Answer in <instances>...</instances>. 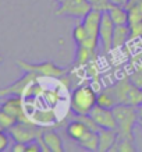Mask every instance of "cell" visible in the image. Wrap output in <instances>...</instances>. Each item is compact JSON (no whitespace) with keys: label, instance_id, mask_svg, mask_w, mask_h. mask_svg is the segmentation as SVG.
<instances>
[{"label":"cell","instance_id":"8","mask_svg":"<svg viewBox=\"0 0 142 152\" xmlns=\"http://www.w3.org/2000/svg\"><path fill=\"white\" fill-rule=\"evenodd\" d=\"M116 24L113 20L110 18L107 11H103L100 21V27H99V41L102 45V50L103 53H109L113 49V34H114Z\"/></svg>","mask_w":142,"mask_h":152},{"label":"cell","instance_id":"25","mask_svg":"<svg viewBox=\"0 0 142 152\" xmlns=\"http://www.w3.org/2000/svg\"><path fill=\"white\" fill-rule=\"evenodd\" d=\"M10 151H11V152H27V144H25V142H17V141H14L13 147L10 148Z\"/></svg>","mask_w":142,"mask_h":152},{"label":"cell","instance_id":"23","mask_svg":"<svg viewBox=\"0 0 142 152\" xmlns=\"http://www.w3.org/2000/svg\"><path fill=\"white\" fill-rule=\"evenodd\" d=\"M10 134L6 133V130H0V152L6 151L10 147Z\"/></svg>","mask_w":142,"mask_h":152},{"label":"cell","instance_id":"24","mask_svg":"<svg viewBox=\"0 0 142 152\" xmlns=\"http://www.w3.org/2000/svg\"><path fill=\"white\" fill-rule=\"evenodd\" d=\"M41 151H42V145L38 140L27 144V152H41Z\"/></svg>","mask_w":142,"mask_h":152},{"label":"cell","instance_id":"18","mask_svg":"<svg viewBox=\"0 0 142 152\" xmlns=\"http://www.w3.org/2000/svg\"><path fill=\"white\" fill-rule=\"evenodd\" d=\"M131 137H124V135H117L114 145L111 147L110 151H117V152H134L135 151V145H134Z\"/></svg>","mask_w":142,"mask_h":152},{"label":"cell","instance_id":"28","mask_svg":"<svg viewBox=\"0 0 142 152\" xmlns=\"http://www.w3.org/2000/svg\"><path fill=\"white\" fill-rule=\"evenodd\" d=\"M3 61H4V57H3V56L0 55V64H1V63H3Z\"/></svg>","mask_w":142,"mask_h":152},{"label":"cell","instance_id":"3","mask_svg":"<svg viewBox=\"0 0 142 152\" xmlns=\"http://www.w3.org/2000/svg\"><path fill=\"white\" fill-rule=\"evenodd\" d=\"M116 121H117V134L124 135V137H131L133 135V129L138 120L137 106L128 105V103H119L113 107Z\"/></svg>","mask_w":142,"mask_h":152},{"label":"cell","instance_id":"5","mask_svg":"<svg viewBox=\"0 0 142 152\" xmlns=\"http://www.w3.org/2000/svg\"><path fill=\"white\" fill-rule=\"evenodd\" d=\"M7 131L14 141L25 144L31 142V141H36L43 134V129L32 121H17Z\"/></svg>","mask_w":142,"mask_h":152},{"label":"cell","instance_id":"29","mask_svg":"<svg viewBox=\"0 0 142 152\" xmlns=\"http://www.w3.org/2000/svg\"><path fill=\"white\" fill-rule=\"evenodd\" d=\"M60 1H63V0H57V3H60Z\"/></svg>","mask_w":142,"mask_h":152},{"label":"cell","instance_id":"6","mask_svg":"<svg viewBox=\"0 0 142 152\" xmlns=\"http://www.w3.org/2000/svg\"><path fill=\"white\" fill-rule=\"evenodd\" d=\"M89 11H91V4L88 3V0H63L59 3V7L55 14L84 18Z\"/></svg>","mask_w":142,"mask_h":152},{"label":"cell","instance_id":"4","mask_svg":"<svg viewBox=\"0 0 142 152\" xmlns=\"http://www.w3.org/2000/svg\"><path fill=\"white\" fill-rule=\"evenodd\" d=\"M17 66L23 70L24 73H33L38 77L45 78H60L63 77L67 70L55 64L53 61H42V63H29L25 60H17Z\"/></svg>","mask_w":142,"mask_h":152},{"label":"cell","instance_id":"11","mask_svg":"<svg viewBox=\"0 0 142 152\" xmlns=\"http://www.w3.org/2000/svg\"><path fill=\"white\" fill-rule=\"evenodd\" d=\"M102 15H103V11L91 9V11L82 18V24L87 29L88 37L99 39V27H100Z\"/></svg>","mask_w":142,"mask_h":152},{"label":"cell","instance_id":"22","mask_svg":"<svg viewBox=\"0 0 142 152\" xmlns=\"http://www.w3.org/2000/svg\"><path fill=\"white\" fill-rule=\"evenodd\" d=\"M88 3L91 4V9L99 11H107L111 6L110 0H88Z\"/></svg>","mask_w":142,"mask_h":152},{"label":"cell","instance_id":"19","mask_svg":"<svg viewBox=\"0 0 142 152\" xmlns=\"http://www.w3.org/2000/svg\"><path fill=\"white\" fill-rule=\"evenodd\" d=\"M96 105L102 106V107H106V109H113V107L117 105V101H116L114 96H113L107 89H105V91H102V92L98 95Z\"/></svg>","mask_w":142,"mask_h":152},{"label":"cell","instance_id":"27","mask_svg":"<svg viewBox=\"0 0 142 152\" xmlns=\"http://www.w3.org/2000/svg\"><path fill=\"white\" fill-rule=\"evenodd\" d=\"M137 112H138V119H139V121H142V103L137 106Z\"/></svg>","mask_w":142,"mask_h":152},{"label":"cell","instance_id":"17","mask_svg":"<svg viewBox=\"0 0 142 152\" xmlns=\"http://www.w3.org/2000/svg\"><path fill=\"white\" fill-rule=\"evenodd\" d=\"M77 53H75V64L77 66L89 64L96 57V50H91L82 45H77Z\"/></svg>","mask_w":142,"mask_h":152},{"label":"cell","instance_id":"1","mask_svg":"<svg viewBox=\"0 0 142 152\" xmlns=\"http://www.w3.org/2000/svg\"><path fill=\"white\" fill-rule=\"evenodd\" d=\"M66 130H67V134H68L70 138L77 141L85 149H89V151H98L99 149V134H98V131L89 129L79 119L75 117V120L70 121Z\"/></svg>","mask_w":142,"mask_h":152},{"label":"cell","instance_id":"15","mask_svg":"<svg viewBox=\"0 0 142 152\" xmlns=\"http://www.w3.org/2000/svg\"><path fill=\"white\" fill-rule=\"evenodd\" d=\"M131 38V28L128 24L125 25H116L114 34H113V49H119Z\"/></svg>","mask_w":142,"mask_h":152},{"label":"cell","instance_id":"7","mask_svg":"<svg viewBox=\"0 0 142 152\" xmlns=\"http://www.w3.org/2000/svg\"><path fill=\"white\" fill-rule=\"evenodd\" d=\"M4 101L0 103V110L10 115L17 121H31L28 119L27 112H25V105H24L23 96L18 95H11V96L3 98Z\"/></svg>","mask_w":142,"mask_h":152},{"label":"cell","instance_id":"12","mask_svg":"<svg viewBox=\"0 0 142 152\" xmlns=\"http://www.w3.org/2000/svg\"><path fill=\"white\" fill-rule=\"evenodd\" d=\"M131 85H133V81H130L128 78H123L117 81L114 85L107 88V91L114 96V99L117 101V105L119 103H128V92Z\"/></svg>","mask_w":142,"mask_h":152},{"label":"cell","instance_id":"10","mask_svg":"<svg viewBox=\"0 0 142 152\" xmlns=\"http://www.w3.org/2000/svg\"><path fill=\"white\" fill-rule=\"evenodd\" d=\"M36 78H38L36 74L25 73L23 77L18 78L15 83L10 84V85H7V87H4V88H0V99H3V98H6V96H11V95L23 96L24 92H25V89H27V87Z\"/></svg>","mask_w":142,"mask_h":152},{"label":"cell","instance_id":"9","mask_svg":"<svg viewBox=\"0 0 142 152\" xmlns=\"http://www.w3.org/2000/svg\"><path fill=\"white\" fill-rule=\"evenodd\" d=\"M88 115L95 120V123L100 129H110V130L117 129V121H116L113 109H106V107L96 105Z\"/></svg>","mask_w":142,"mask_h":152},{"label":"cell","instance_id":"16","mask_svg":"<svg viewBox=\"0 0 142 152\" xmlns=\"http://www.w3.org/2000/svg\"><path fill=\"white\" fill-rule=\"evenodd\" d=\"M110 18L113 20L116 25H125L128 24V10L123 7V6H116L111 4L110 9L107 10Z\"/></svg>","mask_w":142,"mask_h":152},{"label":"cell","instance_id":"13","mask_svg":"<svg viewBox=\"0 0 142 152\" xmlns=\"http://www.w3.org/2000/svg\"><path fill=\"white\" fill-rule=\"evenodd\" d=\"M41 142H43L47 148V152H63L64 148H63V141L60 138V135L56 131H43L42 137L39 138Z\"/></svg>","mask_w":142,"mask_h":152},{"label":"cell","instance_id":"20","mask_svg":"<svg viewBox=\"0 0 142 152\" xmlns=\"http://www.w3.org/2000/svg\"><path fill=\"white\" fill-rule=\"evenodd\" d=\"M128 10V25L138 24L142 21V7L139 3H134V4L127 7Z\"/></svg>","mask_w":142,"mask_h":152},{"label":"cell","instance_id":"26","mask_svg":"<svg viewBox=\"0 0 142 152\" xmlns=\"http://www.w3.org/2000/svg\"><path fill=\"white\" fill-rule=\"evenodd\" d=\"M130 0H110L111 4H116V6H123V7H127Z\"/></svg>","mask_w":142,"mask_h":152},{"label":"cell","instance_id":"30","mask_svg":"<svg viewBox=\"0 0 142 152\" xmlns=\"http://www.w3.org/2000/svg\"><path fill=\"white\" fill-rule=\"evenodd\" d=\"M139 123H141V127H142V121H139Z\"/></svg>","mask_w":142,"mask_h":152},{"label":"cell","instance_id":"2","mask_svg":"<svg viewBox=\"0 0 142 152\" xmlns=\"http://www.w3.org/2000/svg\"><path fill=\"white\" fill-rule=\"evenodd\" d=\"M96 103H98V94L89 84L79 85L71 94L70 107L77 116L88 115L96 106Z\"/></svg>","mask_w":142,"mask_h":152},{"label":"cell","instance_id":"14","mask_svg":"<svg viewBox=\"0 0 142 152\" xmlns=\"http://www.w3.org/2000/svg\"><path fill=\"white\" fill-rule=\"evenodd\" d=\"M99 149L100 152L110 151L111 147L114 145L116 140H117V130H110V129H99Z\"/></svg>","mask_w":142,"mask_h":152},{"label":"cell","instance_id":"21","mask_svg":"<svg viewBox=\"0 0 142 152\" xmlns=\"http://www.w3.org/2000/svg\"><path fill=\"white\" fill-rule=\"evenodd\" d=\"M73 38H74V42H75L77 45H81V43H84V42H85V39L88 38V32H87V29H85V27H84L82 23L74 27V29H73Z\"/></svg>","mask_w":142,"mask_h":152}]
</instances>
